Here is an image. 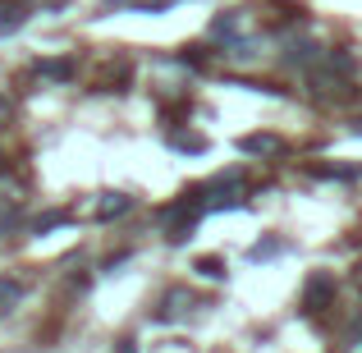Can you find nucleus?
Segmentation results:
<instances>
[{
  "label": "nucleus",
  "instance_id": "f257e3e1",
  "mask_svg": "<svg viewBox=\"0 0 362 353\" xmlns=\"http://www.w3.org/2000/svg\"><path fill=\"white\" fill-rule=\"evenodd\" d=\"M330 299H335V275H330V271H317L308 280V289H303V308H308V312H321V308H330Z\"/></svg>",
  "mask_w": 362,
  "mask_h": 353
},
{
  "label": "nucleus",
  "instance_id": "f03ea898",
  "mask_svg": "<svg viewBox=\"0 0 362 353\" xmlns=\"http://www.w3.org/2000/svg\"><path fill=\"white\" fill-rule=\"evenodd\" d=\"M74 74H78V60H69V55H55V60L37 64V79L42 83H69Z\"/></svg>",
  "mask_w": 362,
  "mask_h": 353
},
{
  "label": "nucleus",
  "instance_id": "7ed1b4c3",
  "mask_svg": "<svg viewBox=\"0 0 362 353\" xmlns=\"http://www.w3.org/2000/svg\"><path fill=\"white\" fill-rule=\"evenodd\" d=\"M188 308H193V294L188 289H170L165 299H160L156 321H179V317H188Z\"/></svg>",
  "mask_w": 362,
  "mask_h": 353
},
{
  "label": "nucleus",
  "instance_id": "20e7f679",
  "mask_svg": "<svg viewBox=\"0 0 362 353\" xmlns=\"http://www.w3.org/2000/svg\"><path fill=\"white\" fill-rule=\"evenodd\" d=\"M284 142L275 138V133H247V138H239V151H247V156H280Z\"/></svg>",
  "mask_w": 362,
  "mask_h": 353
},
{
  "label": "nucleus",
  "instance_id": "39448f33",
  "mask_svg": "<svg viewBox=\"0 0 362 353\" xmlns=\"http://www.w3.org/2000/svg\"><path fill=\"white\" fill-rule=\"evenodd\" d=\"M247 28V14L243 9H230V14H221L211 23V37H225V42H239V33Z\"/></svg>",
  "mask_w": 362,
  "mask_h": 353
},
{
  "label": "nucleus",
  "instance_id": "423d86ee",
  "mask_svg": "<svg viewBox=\"0 0 362 353\" xmlns=\"http://www.w3.org/2000/svg\"><path fill=\"white\" fill-rule=\"evenodd\" d=\"M23 294H28L23 280H14V275H0V317H5V312H18Z\"/></svg>",
  "mask_w": 362,
  "mask_h": 353
},
{
  "label": "nucleus",
  "instance_id": "0eeeda50",
  "mask_svg": "<svg viewBox=\"0 0 362 353\" xmlns=\"http://www.w3.org/2000/svg\"><path fill=\"white\" fill-rule=\"evenodd\" d=\"M28 23V9L18 0H0V37H14Z\"/></svg>",
  "mask_w": 362,
  "mask_h": 353
},
{
  "label": "nucleus",
  "instance_id": "6e6552de",
  "mask_svg": "<svg viewBox=\"0 0 362 353\" xmlns=\"http://www.w3.org/2000/svg\"><path fill=\"white\" fill-rule=\"evenodd\" d=\"M133 207V197H124V193H101L97 197V221H115V216H124Z\"/></svg>",
  "mask_w": 362,
  "mask_h": 353
},
{
  "label": "nucleus",
  "instance_id": "1a4fd4ad",
  "mask_svg": "<svg viewBox=\"0 0 362 353\" xmlns=\"http://www.w3.org/2000/svg\"><path fill=\"white\" fill-rule=\"evenodd\" d=\"M312 175H321V179H358L362 166H312Z\"/></svg>",
  "mask_w": 362,
  "mask_h": 353
},
{
  "label": "nucleus",
  "instance_id": "9d476101",
  "mask_svg": "<svg viewBox=\"0 0 362 353\" xmlns=\"http://www.w3.org/2000/svg\"><path fill=\"white\" fill-rule=\"evenodd\" d=\"M64 225H69V212H46V216H37L33 230L37 234H51V230H64Z\"/></svg>",
  "mask_w": 362,
  "mask_h": 353
},
{
  "label": "nucleus",
  "instance_id": "9b49d317",
  "mask_svg": "<svg viewBox=\"0 0 362 353\" xmlns=\"http://www.w3.org/2000/svg\"><path fill=\"white\" fill-rule=\"evenodd\" d=\"M170 147L175 151H206V138H197V133H170Z\"/></svg>",
  "mask_w": 362,
  "mask_h": 353
},
{
  "label": "nucleus",
  "instance_id": "f8f14e48",
  "mask_svg": "<svg viewBox=\"0 0 362 353\" xmlns=\"http://www.w3.org/2000/svg\"><path fill=\"white\" fill-rule=\"evenodd\" d=\"M197 275H206V280H225V262H221V257H197Z\"/></svg>",
  "mask_w": 362,
  "mask_h": 353
},
{
  "label": "nucleus",
  "instance_id": "ddd939ff",
  "mask_svg": "<svg viewBox=\"0 0 362 353\" xmlns=\"http://www.w3.org/2000/svg\"><path fill=\"white\" fill-rule=\"evenodd\" d=\"M280 248H284L280 238H266V243H257V248H252V253H247V257H252V262H262V257H275V253H280Z\"/></svg>",
  "mask_w": 362,
  "mask_h": 353
},
{
  "label": "nucleus",
  "instance_id": "4468645a",
  "mask_svg": "<svg viewBox=\"0 0 362 353\" xmlns=\"http://www.w3.org/2000/svg\"><path fill=\"white\" fill-rule=\"evenodd\" d=\"M14 221H18V207H0V234H5Z\"/></svg>",
  "mask_w": 362,
  "mask_h": 353
},
{
  "label": "nucleus",
  "instance_id": "2eb2a0df",
  "mask_svg": "<svg viewBox=\"0 0 362 353\" xmlns=\"http://www.w3.org/2000/svg\"><path fill=\"white\" fill-rule=\"evenodd\" d=\"M115 353H138V345H133V340H119V345H115Z\"/></svg>",
  "mask_w": 362,
  "mask_h": 353
},
{
  "label": "nucleus",
  "instance_id": "dca6fc26",
  "mask_svg": "<svg viewBox=\"0 0 362 353\" xmlns=\"http://www.w3.org/2000/svg\"><path fill=\"white\" fill-rule=\"evenodd\" d=\"M5 120H9V101L0 97V124H5Z\"/></svg>",
  "mask_w": 362,
  "mask_h": 353
},
{
  "label": "nucleus",
  "instance_id": "f3484780",
  "mask_svg": "<svg viewBox=\"0 0 362 353\" xmlns=\"http://www.w3.org/2000/svg\"><path fill=\"white\" fill-rule=\"evenodd\" d=\"M42 5H46V9H60V5H64V0H42Z\"/></svg>",
  "mask_w": 362,
  "mask_h": 353
},
{
  "label": "nucleus",
  "instance_id": "a211bd4d",
  "mask_svg": "<svg viewBox=\"0 0 362 353\" xmlns=\"http://www.w3.org/2000/svg\"><path fill=\"white\" fill-rule=\"evenodd\" d=\"M358 284H362V275H358Z\"/></svg>",
  "mask_w": 362,
  "mask_h": 353
}]
</instances>
